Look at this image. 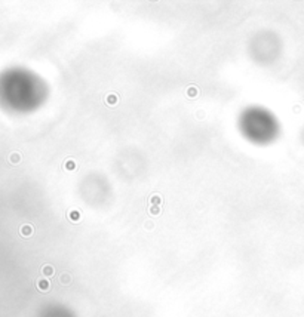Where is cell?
<instances>
[{"label":"cell","mask_w":304,"mask_h":317,"mask_svg":"<svg viewBox=\"0 0 304 317\" xmlns=\"http://www.w3.org/2000/svg\"><path fill=\"white\" fill-rule=\"evenodd\" d=\"M54 273V270H52V267H49V265H46V267H43V274H46V276H51Z\"/></svg>","instance_id":"4"},{"label":"cell","mask_w":304,"mask_h":317,"mask_svg":"<svg viewBox=\"0 0 304 317\" xmlns=\"http://www.w3.org/2000/svg\"><path fill=\"white\" fill-rule=\"evenodd\" d=\"M37 285H39V289H40V291H47V288H49V283L45 281V280H40Z\"/></svg>","instance_id":"1"},{"label":"cell","mask_w":304,"mask_h":317,"mask_svg":"<svg viewBox=\"0 0 304 317\" xmlns=\"http://www.w3.org/2000/svg\"><path fill=\"white\" fill-rule=\"evenodd\" d=\"M20 159H21V157H20V154H18V153H13V154H10V157H9V160H10L12 163H18V162H20Z\"/></svg>","instance_id":"3"},{"label":"cell","mask_w":304,"mask_h":317,"mask_svg":"<svg viewBox=\"0 0 304 317\" xmlns=\"http://www.w3.org/2000/svg\"><path fill=\"white\" fill-rule=\"evenodd\" d=\"M21 234L30 236V234H31V227H30V225H24V227L21 228Z\"/></svg>","instance_id":"2"}]
</instances>
